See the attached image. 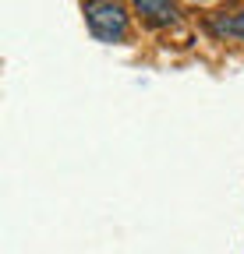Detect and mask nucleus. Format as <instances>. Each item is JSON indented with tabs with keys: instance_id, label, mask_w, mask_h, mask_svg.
<instances>
[{
	"instance_id": "f257e3e1",
	"label": "nucleus",
	"mask_w": 244,
	"mask_h": 254,
	"mask_svg": "<svg viewBox=\"0 0 244 254\" xmlns=\"http://www.w3.org/2000/svg\"><path fill=\"white\" fill-rule=\"evenodd\" d=\"M85 21L99 43H120L128 32V7L124 4H106V0H88L81 7Z\"/></svg>"
},
{
	"instance_id": "f03ea898",
	"label": "nucleus",
	"mask_w": 244,
	"mask_h": 254,
	"mask_svg": "<svg viewBox=\"0 0 244 254\" xmlns=\"http://www.w3.org/2000/svg\"><path fill=\"white\" fill-rule=\"evenodd\" d=\"M135 11L149 21V25H170V21H177V4H160V0H138L135 4Z\"/></svg>"
},
{
	"instance_id": "7ed1b4c3",
	"label": "nucleus",
	"mask_w": 244,
	"mask_h": 254,
	"mask_svg": "<svg viewBox=\"0 0 244 254\" xmlns=\"http://www.w3.org/2000/svg\"><path fill=\"white\" fill-rule=\"evenodd\" d=\"M209 28L216 32V36H227V39H244V11L212 14V18H209Z\"/></svg>"
}]
</instances>
